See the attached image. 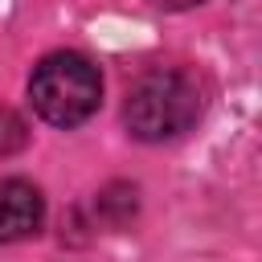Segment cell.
I'll return each instance as SVG.
<instances>
[{
    "label": "cell",
    "mask_w": 262,
    "mask_h": 262,
    "mask_svg": "<svg viewBox=\"0 0 262 262\" xmlns=\"http://www.w3.org/2000/svg\"><path fill=\"white\" fill-rule=\"evenodd\" d=\"M33 111L53 127H78L86 123L102 102V78L98 66L74 49H57L33 66L29 78Z\"/></svg>",
    "instance_id": "7a4b0ae2"
},
{
    "label": "cell",
    "mask_w": 262,
    "mask_h": 262,
    "mask_svg": "<svg viewBox=\"0 0 262 262\" xmlns=\"http://www.w3.org/2000/svg\"><path fill=\"white\" fill-rule=\"evenodd\" d=\"M205 106V86L184 66H156L139 74L123 102V123L143 143H164L184 135Z\"/></svg>",
    "instance_id": "6da1fadb"
},
{
    "label": "cell",
    "mask_w": 262,
    "mask_h": 262,
    "mask_svg": "<svg viewBox=\"0 0 262 262\" xmlns=\"http://www.w3.org/2000/svg\"><path fill=\"white\" fill-rule=\"evenodd\" d=\"M156 8H192V4H201V0H151Z\"/></svg>",
    "instance_id": "5b68a950"
},
{
    "label": "cell",
    "mask_w": 262,
    "mask_h": 262,
    "mask_svg": "<svg viewBox=\"0 0 262 262\" xmlns=\"http://www.w3.org/2000/svg\"><path fill=\"white\" fill-rule=\"evenodd\" d=\"M29 143V127L12 106H0V156H12Z\"/></svg>",
    "instance_id": "277c9868"
},
{
    "label": "cell",
    "mask_w": 262,
    "mask_h": 262,
    "mask_svg": "<svg viewBox=\"0 0 262 262\" xmlns=\"http://www.w3.org/2000/svg\"><path fill=\"white\" fill-rule=\"evenodd\" d=\"M45 221V196L37 184L20 176L0 180V242H20L33 237Z\"/></svg>",
    "instance_id": "3957f363"
}]
</instances>
